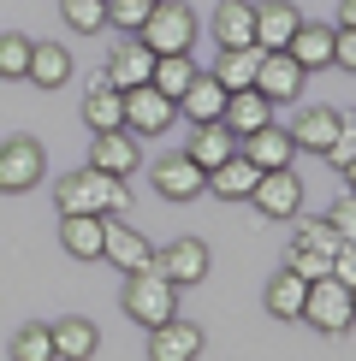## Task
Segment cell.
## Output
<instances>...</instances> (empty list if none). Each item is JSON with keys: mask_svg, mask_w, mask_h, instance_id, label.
Listing matches in <instances>:
<instances>
[{"mask_svg": "<svg viewBox=\"0 0 356 361\" xmlns=\"http://www.w3.org/2000/svg\"><path fill=\"white\" fill-rule=\"evenodd\" d=\"M54 207H59V214H125L131 190H125V178L83 166V172H66L54 184Z\"/></svg>", "mask_w": 356, "mask_h": 361, "instance_id": "6da1fadb", "label": "cell"}, {"mask_svg": "<svg viewBox=\"0 0 356 361\" xmlns=\"http://www.w3.org/2000/svg\"><path fill=\"white\" fill-rule=\"evenodd\" d=\"M137 42L148 54H190V42H196V12H190L184 0H155L143 30H137Z\"/></svg>", "mask_w": 356, "mask_h": 361, "instance_id": "7a4b0ae2", "label": "cell"}, {"mask_svg": "<svg viewBox=\"0 0 356 361\" xmlns=\"http://www.w3.org/2000/svg\"><path fill=\"white\" fill-rule=\"evenodd\" d=\"M125 314L137 326H160L178 314V284H167L155 273V267H143V273H125Z\"/></svg>", "mask_w": 356, "mask_h": 361, "instance_id": "3957f363", "label": "cell"}, {"mask_svg": "<svg viewBox=\"0 0 356 361\" xmlns=\"http://www.w3.org/2000/svg\"><path fill=\"white\" fill-rule=\"evenodd\" d=\"M297 320H309L315 332L326 338H338V332H350V320H356V308H350V290L338 279H315L309 284V296H303V314Z\"/></svg>", "mask_w": 356, "mask_h": 361, "instance_id": "277c9868", "label": "cell"}, {"mask_svg": "<svg viewBox=\"0 0 356 361\" xmlns=\"http://www.w3.org/2000/svg\"><path fill=\"white\" fill-rule=\"evenodd\" d=\"M42 172H48V160H42V142H36V137H12V142H0V195H24V190H36Z\"/></svg>", "mask_w": 356, "mask_h": 361, "instance_id": "5b68a950", "label": "cell"}, {"mask_svg": "<svg viewBox=\"0 0 356 361\" xmlns=\"http://www.w3.org/2000/svg\"><path fill=\"white\" fill-rule=\"evenodd\" d=\"M249 202H256L261 219H297V207H303V178H297L291 166H273V172L256 178Z\"/></svg>", "mask_w": 356, "mask_h": 361, "instance_id": "8992f818", "label": "cell"}, {"mask_svg": "<svg viewBox=\"0 0 356 361\" xmlns=\"http://www.w3.org/2000/svg\"><path fill=\"white\" fill-rule=\"evenodd\" d=\"M148 267H155L167 284H178V290H184V284H202L208 279V243H202V237H178V243L155 249Z\"/></svg>", "mask_w": 356, "mask_h": 361, "instance_id": "52a82bcc", "label": "cell"}, {"mask_svg": "<svg viewBox=\"0 0 356 361\" xmlns=\"http://www.w3.org/2000/svg\"><path fill=\"white\" fill-rule=\"evenodd\" d=\"M172 101L160 95L155 83H137V89H125V130L131 137H160V130L172 125Z\"/></svg>", "mask_w": 356, "mask_h": 361, "instance_id": "ba28073f", "label": "cell"}, {"mask_svg": "<svg viewBox=\"0 0 356 361\" xmlns=\"http://www.w3.org/2000/svg\"><path fill=\"white\" fill-rule=\"evenodd\" d=\"M148 178H155V190L167 195V202H196V195L208 190V172L190 154H160L155 166H148Z\"/></svg>", "mask_w": 356, "mask_h": 361, "instance_id": "9c48e42d", "label": "cell"}, {"mask_svg": "<svg viewBox=\"0 0 356 361\" xmlns=\"http://www.w3.org/2000/svg\"><path fill=\"white\" fill-rule=\"evenodd\" d=\"M101 261H113L119 273H143L148 261H155V243H148L143 231H131V225H119L107 214V231H101Z\"/></svg>", "mask_w": 356, "mask_h": 361, "instance_id": "30bf717a", "label": "cell"}, {"mask_svg": "<svg viewBox=\"0 0 356 361\" xmlns=\"http://www.w3.org/2000/svg\"><path fill=\"white\" fill-rule=\"evenodd\" d=\"M303 78H309V71L297 66V59H291L285 48H279V54H261L256 83H249V89H261V95L279 107V101H297V95H303Z\"/></svg>", "mask_w": 356, "mask_h": 361, "instance_id": "8fae6325", "label": "cell"}, {"mask_svg": "<svg viewBox=\"0 0 356 361\" xmlns=\"http://www.w3.org/2000/svg\"><path fill=\"white\" fill-rule=\"evenodd\" d=\"M202 355V332L190 320H160V326H148V361H196Z\"/></svg>", "mask_w": 356, "mask_h": 361, "instance_id": "7c38bea8", "label": "cell"}, {"mask_svg": "<svg viewBox=\"0 0 356 361\" xmlns=\"http://www.w3.org/2000/svg\"><path fill=\"white\" fill-rule=\"evenodd\" d=\"M89 166L113 172V178H131V172H137V137H131L125 125L95 130V142H89Z\"/></svg>", "mask_w": 356, "mask_h": 361, "instance_id": "4fadbf2b", "label": "cell"}, {"mask_svg": "<svg viewBox=\"0 0 356 361\" xmlns=\"http://www.w3.org/2000/svg\"><path fill=\"white\" fill-rule=\"evenodd\" d=\"M237 154L256 160L261 172H273V166H291L297 160V142H291L285 125H261V130H249V137H237Z\"/></svg>", "mask_w": 356, "mask_h": 361, "instance_id": "5bb4252c", "label": "cell"}, {"mask_svg": "<svg viewBox=\"0 0 356 361\" xmlns=\"http://www.w3.org/2000/svg\"><path fill=\"white\" fill-rule=\"evenodd\" d=\"M220 125H226L232 137H249V130L273 125V101H267L261 89H232L226 107H220Z\"/></svg>", "mask_w": 356, "mask_h": 361, "instance_id": "9a60e30c", "label": "cell"}, {"mask_svg": "<svg viewBox=\"0 0 356 361\" xmlns=\"http://www.w3.org/2000/svg\"><path fill=\"white\" fill-rule=\"evenodd\" d=\"M297 24H303V12H297L291 0H261V6H256V48L261 54H279L291 42Z\"/></svg>", "mask_w": 356, "mask_h": 361, "instance_id": "2e32d148", "label": "cell"}, {"mask_svg": "<svg viewBox=\"0 0 356 361\" xmlns=\"http://www.w3.org/2000/svg\"><path fill=\"white\" fill-rule=\"evenodd\" d=\"M83 125H89V130L125 125V89H113L107 71H101V78H89V89H83Z\"/></svg>", "mask_w": 356, "mask_h": 361, "instance_id": "e0dca14e", "label": "cell"}, {"mask_svg": "<svg viewBox=\"0 0 356 361\" xmlns=\"http://www.w3.org/2000/svg\"><path fill=\"white\" fill-rule=\"evenodd\" d=\"M333 30H338V24H309V18H303V24L291 30L285 54H291L303 71H321V66H333Z\"/></svg>", "mask_w": 356, "mask_h": 361, "instance_id": "ac0fdd59", "label": "cell"}, {"mask_svg": "<svg viewBox=\"0 0 356 361\" xmlns=\"http://www.w3.org/2000/svg\"><path fill=\"white\" fill-rule=\"evenodd\" d=\"M101 231H107V214H59V243L78 261H101Z\"/></svg>", "mask_w": 356, "mask_h": 361, "instance_id": "d6986e66", "label": "cell"}, {"mask_svg": "<svg viewBox=\"0 0 356 361\" xmlns=\"http://www.w3.org/2000/svg\"><path fill=\"white\" fill-rule=\"evenodd\" d=\"M148 71H155V54H148L137 36H125V42L107 54V83H113V89H137V83H148Z\"/></svg>", "mask_w": 356, "mask_h": 361, "instance_id": "ffe728a7", "label": "cell"}, {"mask_svg": "<svg viewBox=\"0 0 356 361\" xmlns=\"http://www.w3.org/2000/svg\"><path fill=\"white\" fill-rule=\"evenodd\" d=\"M220 107H226V89H220L214 71H196V78H190V89L178 95V113H184L190 125H214Z\"/></svg>", "mask_w": 356, "mask_h": 361, "instance_id": "44dd1931", "label": "cell"}, {"mask_svg": "<svg viewBox=\"0 0 356 361\" xmlns=\"http://www.w3.org/2000/svg\"><path fill=\"white\" fill-rule=\"evenodd\" d=\"M214 42L220 48H249L256 42V6L249 0H220L214 6Z\"/></svg>", "mask_w": 356, "mask_h": 361, "instance_id": "7402d4cb", "label": "cell"}, {"mask_svg": "<svg viewBox=\"0 0 356 361\" xmlns=\"http://www.w3.org/2000/svg\"><path fill=\"white\" fill-rule=\"evenodd\" d=\"M24 78L36 83V89L71 83V54L59 48V42H30V66H24Z\"/></svg>", "mask_w": 356, "mask_h": 361, "instance_id": "603a6c76", "label": "cell"}, {"mask_svg": "<svg viewBox=\"0 0 356 361\" xmlns=\"http://www.w3.org/2000/svg\"><path fill=\"white\" fill-rule=\"evenodd\" d=\"M48 338H54V361H89L95 355V326L89 320H78V314H66V320H54L48 326Z\"/></svg>", "mask_w": 356, "mask_h": 361, "instance_id": "cb8c5ba5", "label": "cell"}, {"mask_svg": "<svg viewBox=\"0 0 356 361\" xmlns=\"http://www.w3.org/2000/svg\"><path fill=\"white\" fill-rule=\"evenodd\" d=\"M256 178H261V166H256V160L232 154V160H220V166L208 172V184H214V195H220V202H249Z\"/></svg>", "mask_w": 356, "mask_h": 361, "instance_id": "d4e9b609", "label": "cell"}, {"mask_svg": "<svg viewBox=\"0 0 356 361\" xmlns=\"http://www.w3.org/2000/svg\"><path fill=\"white\" fill-rule=\"evenodd\" d=\"M184 154L196 160L202 172H214L220 160H232V154H237V137H232V130L214 118V125H196V130H190V148H184Z\"/></svg>", "mask_w": 356, "mask_h": 361, "instance_id": "484cf974", "label": "cell"}, {"mask_svg": "<svg viewBox=\"0 0 356 361\" xmlns=\"http://www.w3.org/2000/svg\"><path fill=\"white\" fill-rule=\"evenodd\" d=\"M303 296H309V279H297L291 267H279V273L267 279V314H273V320H297V314H303Z\"/></svg>", "mask_w": 356, "mask_h": 361, "instance_id": "4316f807", "label": "cell"}, {"mask_svg": "<svg viewBox=\"0 0 356 361\" xmlns=\"http://www.w3.org/2000/svg\"><path fill=\"white\" fill-rule=\"evenodd\" d=\"M256 66H261V48L249 42V48H220V59H214V78H220V89H249L256 83Z\"/></svg>", "mask_w": 356, "mask_h": 361, "instance_id": "83f0119b", "label": "cell"}, {"mask_svg": "<svg viewBox=\"0 0 356 361\" xmlns=\"http://www.w3.org/2000/svg\"><path fill=\"white\" fill-rule=\"evenodd\" d=\"M190 78H196V59H190V54H155V71H148V83H155L160 95L172 101V107H178V95L190 89Z\"/></svg>", "mask_w": 356, "mask_h": 361, "instance_id": "f1b7e54d", "label": "cell"}, {"mask_svg": "<svg viewBox=\"0 0 356 361\" xmlns=\"http://www.w3.org/2000/svg\"><path fill=\"white\" fill-rule=\"evenodd\" d=\"M338 118H345V113H333V107H309V113L291 125V142H297V148H315V154H326V142H333Z\"/></svg>", "mask_w": 356, "mask_h": 361, "instance_id": "f546056e", "label": "cell"}, {"mask_svg": "<svg viewBox=\"0 0 356 361\" xmlns=\"http://www.w3.org/2000/svg\"><path fill=\"white\" fill-rule=\"evenodd\" d=\"M12 361H54V338H48L42 320H24L12 332Z\"/></svg>", "mask_w": 356, "mask_h": 361, "instance_id": "4dcf8cb0", "label": "cell"}, {"mask_svg": "<svg viewBox=\"0 0 356 361\" xmlns=\"http://www.w3.org/2000/svg\"><path fill=\"white\" fill-rule=\"evenodd\" d=\"M66 30H107V0H59Z\"/></svg>", "mask_w": 356, "mask_h": 361, "instance_id": "1f68e13d", "label": "cell"}, {"mask_svg": "<svg viewBox=\"0 0 356 361\" xmlns=\"http://www.w3.org/2000/svg\"><path fill=\"white\" fill-rule=\"evenodd\" d=\"M321 219H326V225L338 231V243H356V190H345V195H338V202L326 207Z\"/></svg>", "mask_w": 356, "mask_h": 361, "instance_id": "d6a6232c", "label": "cell"}, {"mask_svg": "<svg viewBox=\"0 0 356 361\" xmlns=\"http://www.w3.org/2000/svg\"><path fill=\"white\" fill-rule=\"evenodd\" d=\"M291 243H303V249H315V255H326V261H333V249H338V231L326 219H309V225H297V237Z\"/></svg>", "mask_w": 356, "mask_h": 361, "instance_id": "836d02e7", "label": "cell"}, {"mask_svg": "<svg viewBox=\"0 0 356 361\" xmlns=\"http://www.w3.org/2000/svg\"><path fill=\"white\" fill-rule=\"evenodd\" d=\"M285 267H291L297 279L315 284V279H326V267H333V261H326V255H315V249H303V243H291V249H285Z\"/></svg>", "mask_w": 356, "mask_h": 361, "instance_id": "e575fe53", "label": "cell"}, {"mask_svg": "<svg viewBox=\"0 0 356 361\" xmlns=\"http://www.w3.org/2000/svg\"><path fill=\"white\" fill-rule=\"evenodd\" d=\"M30 66V36H0V78H24Z\"/></svg>", "mask_w": 356, "mask_h": 361, "instance_id": "d590c367", "label": "cell"}, {"mask_svg": "<svg viewBox=\"0 0 356 361\" xmlns=\"http://www.w3.org/2000/svg\"><path fill=\"white\" fill-rule=\"evenodd\" d=\"M148 6H155V0H107V24H119V30L137 36L143 18H148Z\"/></svg>", "mask_w": 356, "mask_h": 361, "instance_id": "8d00e7d4", "label": "cell"}, {"mask_svg": "<svg viewBox=\"0 0 356 361\" xmlns=\"http://www.w3.org/2000/svg\"><path fill=\"white\" fill-rule=\"evenodd\" d=\"M326 160H333L338 172L356 160V118H338V130H333V142H326Z\"/></svg>", "mask_w": 356, "mask_h": 361, "instance_id": "74e56055", "label": "cell"}, {"mask_svg": "<svg viewBox=\"0 0 356 361\" xmlns=\"http://www.w3.org/2000/svg\"><path fill=\"white\" fill-rule=\"evenodd\" d=\"M333 66L356 71V30H333Z\"/></svg>", "mask_w": 356, "mask_h": 361, "instance_id": "f35d334b", "label": "cell"}, {"mask_svg": "<svg viewBox=\"0 0 356 361\" xmlns=\"http://www.w3.org/2000/svg\"><path fill=\"white\" fill-rule=\"evenodd\" d=\"M338 30H356V0H338Z\"/></svg>", "mask_w": 356, "mask_h": 361, "instance_id": "ab89813d", "label": "cell"}, {"mask_svg": "<svg viewBox=\"0 0 356 361\" xmlns=\"http://www.w3.org/2000/svg\"><path fill=\"white\" fill-rule=\"evenodd\" d=\"M345 184H350V190H356V160H350V166H345Z\"/></svg>", "mask_w": 356, "mask_h": 361, "instance_id": "60d3db41", "label": "cell"}, {"mask_svg": "<svg viewBox=\"0 0 356 361\" xmlns=\"http://www.w3.org/2000/svg\"><path fill=\"white\" fill-rule=\"evenodd\" d=\"M350 308H356V284H350Z\"/></svg>", "mask_w": 356, "mask_h": 361, "instance_id": "b9f144b4", "label": "cell"}]
</instances>
